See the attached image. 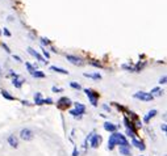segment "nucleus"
<instances>
[{
  "label": "nucleus",
  "instance_id": "obj_1",
  "mask_svg": "<svg viewBox=\"0 0 167 156\" xmlns=\"http://www.w3.org/2000/svg\"><path fill=\"white\" fill-rule=\"evenodd\" d=\"M84 92H86V95H87V97L90 98V101H91V104H92L93 106H98V98H99V93L98 92H95V91H92V89H84Z\"/></svg>",
  "mask_w": 167,
  "mask_h": 156
},
{
  "label": "nucleus",
  "instance_id": "obj_2",
  "mask_svg": "<svg viewBox=\"0 0 167 156\" xmlns=\"http://www.w3.org/2000/svg\"><path fill=\"white\" fill-rule=\"evenodd\" d=\"M20 138L22 140H25V142H29V140H32L34 138V134H33V131L30 129H22L20 131Z\"/></svg>",
  "mask_w": 167,
  "mask_h": 156
},
{
  "label": "nucleus",
  "instance_id": "obj_3",
  "mask_svg": "<svg viewBox=\"0 0 167 156\" xmlns=\"http://www.w3.org/2000/svg\"><path fill=\"white\" fill-rule=\"evenodd\" d=\"M135 98H138V100L141 101H153L154 100V96L151 95V93H147V92H137L134 95Z\"/></svg>",
  "mask_w": 167,
  "mask_h": 156
},
{
  "label": "nucleus",
  "instance_id": "obj_4",
  "mask_svg": "<svg viewBox=\"0 0 167 156\" xmlns=\"http://www.w3.org/2000/svg\"><path fill=\"white\" fill-rule=\"evenodd\" d=\"M84 110H86L84 105H83V104L76 102V104H75V109H74V110L70 111V114H72L74 117H76V116H80V114L84 113Z\"/></svg>",
  "mask_w": 167,
  "mask_h": 156
},
{
  "label": "nucleus",
  "instance_id": "obj_5",
  "mask_svg": "<svg viewBox=\"0 0 167 156\" xmlns=\"http://www.w3.org/2000/svg\"><path fill=\"white\" fill-rule=\"evenodd\" d=\"M90 143L92 148H98L101 143V136L98 134H92V136H90Z\"/></svg>",
  "mask_w": 167,
  "mask_h": 156
},
{
  "label": "nucleus",
  "instance_id": "obj_6",
  "mask_svg": "<svg viewBox=\"0 0 167 156\" xmlns=\"http://www.w3.org/2000/svg\"><path fill=\"white\" fill-rule=\"evenodd\" d=\"M66 59L71 64H74V66H83L82 59L78 58V56H75V55H66Z\"/></svg>",
  "mask_w": 167,
  "mask_h": 156
},
{
  "label": "nucleus",
  "instance_id": "obj_7",
  "mask_svg": "<svg viewBox=\"0 0 167 156\" xmlns=\"http://www.w3.org/2000/svg\"><path fill=\"white\" fill-rule=\"evenodd\" d=\"M71 104H72L71 100H70V98H67V97H62V98H59V100H58V106H59L61 109L69 108Z\"/></svg>",
  "mask_w": 167,
  "mask_h": 156
},
{
  "label": "nucleus",
  "instance_id": "obj_8",
  "mask_svg": "<svg viewBox=\"0 0 167 156\" xmlns=\"http://www.w3.org/2000/svg\"><path fill=\"white\" fill-rule=\"evenodd\" d=\"M114 146H117V143H116V132H112V135L109 136V140H108V148H109V150H113Z\"/></svg>",
  "mask_w": 167,
  "mask_h": 156
},
{
  "label": "nucleus",
  "instance_id": "obj_9",
  "mask_svg": "<svg viewBox=\"0 0 167 156\" xmlns=\"http://www.w3.org/2000/svg\"><path fill=\"white\" fill-rule=\"evenodd\" d=\"M8 143H9V146L13 147V148L19 147V139H17L15 135H9V136H8Z\"/></svg>",
  "mask_w": 167,
  "mask_h": 156
},
{
  "label": "nucleus",
  "instance_id": "obj_10",
  "mask_svg": "<svg viewBox=\"0 0 167 156\" xmlns=\"http://www.w3.org/2000/svg\"><path fill=\"white\" fill-rule=\"evenodd\" d=\"M28 53H29L30 55H33V56H34V58H37L40 62H42V63H46V62H45V59H44L42 56H41L40 54L37 53V51H34V50H33L32 47H28Z\"/></svg>",
  "mask_w": 167,
  "mask_h": 156
},
{
  "label": "nucleus",
  "instance_id": "obj_11",
  "mask_svg": "<svg viewBox=\"0 0 167 156\" xmlns=\"http://www.w3.org/2000/svg\"><path fill=\"white\" fill-rule=\"evenodd\" d=\"M120 153L125 156H132V152H130V146H120Z\"/></svg>",
  "mask_w": 167,
  "mask_h": 156
},
{
  "label": "nucleus",
  "instance_id": "obj_12",
  "mask_svg": "<svg viewBox=\"0 0 167 156\" xmlns=\"http://www.w3.org/2000/svg\"><path fill=\"white\" fill-rule=\"evenodd\" d=\"M104 129H105L107 131H109V132H116L117 126L116 125H113V123H111V122H105V123H104Z\"/></svg>",
  "mask_w": 167,
  "mask_h": 156
},
{
  "label": "nucleus",
  "instance_id": "obj_13",
  "mask_svg": "<svg viewBox=\"0 0 167 156\" xmlns=\"http://www.w3.org/2000/svg\"><path fill=\"white\" fill-rule=\"evenodd\" d=\"M132 143H133V146H134V147L138 148V150H141V151L145 150V144H143V142H141V140H138V139H135V138H133Z\"/></svg>",
  "mask_w": 167,
  "mask_h": 156
},
{
  "label": "nucleus",
  "instance_id": "obj_14",
  "mask_svg": "<svg viewBox=\"0 0 167 156\" xmlns=\"http://www.w3.org/2000/svg\"><path fill=\"white\" fill-rule=\"evenodd\" d=\"M34 102L37 104V105H44V98H42V96H41V93H36L34 95Z\"/></svg>",
  "mask_w": 167,
  "mask_h": 156
},
{
  "label": "nucleus",
  "instance_id": "obj_15",
  "mask_svg": "<svg viewBox=\"0 0 167 156\" xmlns=\"http://www.w3.org/2000/svg\"><path fill=\"white\" fill-rule=\"evenodd\" d=\"M155 116H156V110H155V109H153V110H150V111H149V113H147V116H146L143 119H145V122H149L151 118H153V117H155Z\"/></svg>",
  "mask_w": 167,
  "mask_h": 156
},
{
  "label": "nucleus",
  "instance_id": "obj_16",
  "mask_svg": "<svg viewBox=\"0 0 167 156\" xmlns=\"http://www.w3.org/2000/svg\"><path fill=\"white\" fill-rule=\"evenodd\" d=\"M51 71H55V72H59V74H63V75H69V72L63 68H59V67H55V66H51L50 67Z\"/></svg>",
  "mask_w": 167,
  "mask_h": 156
},
{
  "label": "nucleus",
  "instance_id": "obj_17",
  "mask_svg": "<svg viewBox=\"0 0 167 156\" xmlns=\"http://www.w3.org/2000/svg\"><path fill=\"white\" fill-rule=\"evenodd\" d=\"M32 76H33V77H36V79H42V77H45L46 75L44 74L42 71H37V70H36V71L32 74Z\"/></svg>",
  "mask_w": 167,
  "mask_h": 156
},
{
  "label": "nucleus",
  "instance_id": "obj_18",
  "mask_svg": "<svg viewBox=\"0 0 167 156\" xmlns=\"http://www.w3.org/2000/svg\"><path fill=\"white\" fill-rule=\"evenodd\" d=\"M151 95H155V96H162V95H163V91H162L161 89V88H153V89H151Z\"/></svg>",
  "mask_w": 167,
  "mask_h": 156
},
{
  "label": "nucleus",
  "instance_id": "obj_19",
  "mask_svg": "<svg viewBox=\"0 0 167 156\" xmlns=\"http://www.w3.org/2000/svg\"><path fill=\"white\" fill-rule=\"evenodd\" d=\"M17 79H19V76L15 77V79H13V85H15L16 88H21V85H22V80H17Z\"/></svg>",
  "mask_w": 167,
  "mask_h": 156
},
{
  "label": "nucleus",
  "instance_id": "obj_20",
  "mask_svg": "<svg viewBox=\"0 0 167 156\" xmlns=\"http://www.w3.org/2000/svg\"><path fill=\"white\" fill-rule=\"evenodd\" d=\"M86 77H92V79H101V76L99 74H84Z\"/></svg>",
  "mask_w": 167,
  "mask_h": 156
},
{
  "label": "nucleus",
  "instance_id": "obj_21",
  "mask_svg": "<svg viewBox=\"0 0 167 156\" xmlns=\"http://www.w3.org/2000/svg\"><path fill=\"white\" fill-rule=\"evenodd\" d=\"M70 87L71 88H74V89H82V87H80V84H78V83H75V81H71L70 83Z\"/></svg>",
  "mask_w": 167,
  "mask_h": 156
},
{
  "label": "nucleus",
  "instance_id": "obj_22",
  "mask_svg": "<svg viewBox=\"0 0 167 156\" xmlns=\"http://www.w3.org/2000/svg\"><path fill=\"white\" fill-rule=\"evenodd\" d=\"M3 96L7 98V100H15V97H13V96H11L8 92H7V91H3Z\"/></svg>",
  "mask_w": 167,
  "mask_h": 156
},
{
  "label": "nucleus",
  "instance_id": "obj_23",
  "mask_svg": "<svg viewBox=\"0 0 167 156\" xmlns=\"http://www.w3.org/2000/svg\"><path fill=\"white\" fill-rule=\"evenodd\" d=\"M25 66H27L28 71H29V72H30V75H32V74H33V72H34V71H36V68H34V67H32V66H30V64H29V63H25Z\"/></svg>",
  "mask_w": 167,
  "mask_h": 156
},
{
  "label": "nucleus",
  "instance_id": "obj_24",
  "mask_svg": "<svg viewBox=\"0 0 167 156\" xmlns=\"http://www.w3.org/2000/svg\"><path fill=\"white\" fill-rule=\"evenodd\" d=\"M44 104H53V100H51V98H45Z\"/></svg>",
  "mask_w": 167,
  "mask_h": 156
},
{
  "label": "nucleus",
  "instance_id": "obj_25",
  "mask_svg": "<svg viewBox=\"0 0 167 156\" xmlns=\"http://www.w3.org/2000/svg\"><path fill=\"white\" fill-rule=\"evenodd\" d=\"M166 80H167V77H166V76H163L161 80H159V83H161V84H166Z\"/></svg>",
  "mask_w": 167,
  "mask_h": 156
},
{
  "label": "nucleus",
  "instance_id": "obj_26",
  "mask_svg": "<svg viewBox=\"0 0 167 156\" xmlns=\"http://www.w3.org/2000/svg\"><path fill=\"white\" fill-rule=\"evenodd\" d=\"M161 129H162V131H164V132H166V131H167V127H166V123H162V125H161Z\"/></svg>",
  "mask_w": 167,
  "mask_h": 156
},
{
  "label": "nucleus",
  "instance_id": "obj_27",
  "mask_svg": "<svg viewBox=\"0 0 167 156\" xmlns=\"http://www.w3.org/2000/svg\"><path fill=\"white\" fill-rule=\"evenodd\" d=\"M1 46H3V47H4V49H6V50H7V53H11V50H9V47H8V46L6 45V43H1Z\"/></svg>",
  "mask_w": 167,
  "mask_h": 156
},
{
  "label": "nucleus",
  "instance_id": "obj_28",
  "mask_svg": "<svg viewBox=\"0 0 167 156\" xmlns=\"http://www.w3.org/2000/svg\"><path fill=\"white\" fill-rule=\"evenodd\" d=\"M53 92H62L61 88H57V87H53Z\"/></svg>",
  "mask_w": 167,
  "mask_h": 156
},
{
  "label": "nucleus",
  "instance_id": "obj_29",
  "mask_svg": "<svg viewBox=\"0 0 167 156\" xmlns=\"http://www.w3.org/2000/svg\"><path fill=\"white\" fill-rule=\"evenodd\" d=\"M42 43L44 45H49L50 42H49V40H46V38H42Z\"/></svg>",
  "mask_w": 167,
  "mask_h": 156
},
{
  "label": "nucleus",
  "instance_id": "obj_30",
  "mask_svg": "<svg viewBox=\"0 0 167 156\" xmlns=\"http://www.w3.org/2000/svg\"><path fill=\"white\" fill-rule=\"evenodd\" d=\"M44 55H45V56H46V58H48V59L50 58V54H49L48 51H45V50H44Z\"/></svg>",
  "mask_w": 167,
  "mask_h": 156
},
{
  "label": "nucleus",
  "instance_id": "obj_31",
  "mask_svg": "<svg viewBox=\"0 0 167 156\" xmlns=\"http://www.w3.org/2000/svg\"><path fill=\"white\" fill-rule=\"evenodd\" d=\"M72 156H79V152L76 151V148L74 150V152H72Z\"/></svg>",
  "mask_w": 167,
  "mask_h": 156
},
{
  "label": "nucleus",
  "instance_id": "obj_32",
  "mask_svg": "<svg viewBox=\"0 0 167 156\" xmlns=\"http://www.w3.org/2000/svg\"><path fill=\"white\" fill-rule=\"evenodd\" d=\"M4 34H6V36H8V37H9V36H11V33L8 32V29H4Z\"/></svg>",
  "mask_w": 167,
  "mask_h": 156
},
{
  "label": "nucleus",
  "instance_id": "obj_33",
  "mask_svg": "<svg viewBox=\"0 0 167 156\" xmlns=\"http://www.w3.org/2000/svg\"><path fill=\"white\" fill-rule=\"evenodd\" d=\"M13 58H15V59H16V61L21 62V59H20V56H17V55H13Z\"/></svg>",
  "mask_w": 167,
  "mask_h": 156
},
{
  "label": "nucleus",
  "instance_id": "obj_34",
  "mask_svg": "<svg viewBox=\"0 0 167 156\" xmlns=\"http://www.w3.org/2000/svg\"><path fill=\"white\" fill-rule=\"evenodd\" d=\"M0 34H1V32H0Z\"/></svg>",
  "mask_w": 167,
  "mask_h": 156
}]
</instances>
